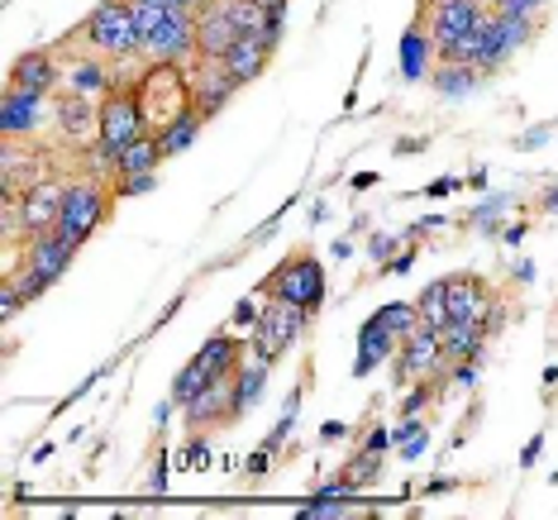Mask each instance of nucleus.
<instances>
[{"mask_svg":"<svg viewBox=\"0 0 558 520\" xmlns=\"http://www.w3.org/2000/svg\"><path fill=\"white\" fill-rule=\"evenodd\" d=\"M206 459H210V449H206V444H201V439H192V449L182 454V463H192V468H201Z\"/></svg>","mask_w":558,"mask_h":520,"instance_id":"72a5a7b5","label":"nucleus"},{"mask_svg":"<svg viewBox=\"0 0 558 520\" xmlns=\"http://www.w3.org/2000/svg\"><path fill=\"white\" fill-rule=\"evenodd\" d=\"M44 124V96L20 92V86L5 82V96H0V134L5 138H24Z\"/></svg>","mask_w":558,"mask_h":520,"instance_id":"dca6fc26","label":"nucleus"},{"mask_svg":"<svg viewBox=\"0 0 558 520\" xmlns=\"http://www.w3.org/2000/svg\"><path fill=\"white\" fill-rule=\"evenodd\" d=\"M306 315L311 311L268 297V306H263V315H258V329H253V359H263V363L272 367L301 339V329H306Z\"/></svg>","mask_w":558,"mask_h":520,"instance_id":"423d86ee","label":"nucleus"},{"mask_svg":"<svg viewBox=\"0 0 558 520\" xmlns=\"http://www.w3.org/2000/svg\"><path fill=\"white\" fill-rule=\"evenodd\" d=\"M391 349H401V339L387 329L383 315H373V321L359 329V359H353V373L367 377L377 363H387V359H391Z\"/></svg>","mask_w":558,"mask_h":520,"instance_id":"aec40b11","label":"nucleus"},{"mask_svg":"<svg viewBox=\"0 0 558 520\" xmlns=\"http://www.w3.org/2000/svg\"><path fill=\"white\" fill-rule=\"evenodd\" d=\"M201 62V72H192V96H196V110L206 120H215L225 106H230V96H234V77L225 72V62L220 58H196Z\"/></svg>","mask_w":558,"mask_h":520,"instance_id":"4468645a","label":"nucleus"},{"mask_svg":"<svg viewBox=\"0 0 558 520\" xmlns=\"http://www.w3.org/2000/svg\"><path fill=\"white\" fill-rule=\"evenodd\" d=\"M429 58H435V39H429L425 20H415L401 39V77L405 82H425L429 77Z\"/></svg>","mask_w":558,"mask_h":520,"instance_id":"412c9836","label":"nucleus"},{"mask_svg":"<svg viewBox=\"0 0 558 520\" xmlns=\"http://www.w3.org/2000/svg\"><path fill=\"white\" fill-rule=\"evenodd\" d=\"M377 315H383L387 329H391V335H397V339H405L415 325H421V311H415V301H391V306H383Z\"/></svg>","mask_w":558,"mask_h":520,"instance_id":"c85d7f7f","label":"nucleus"},{"mask_svg":"<svg viewBox=\"0 0 558 520\" xmlns=\"http://www.w3.org/2000/svg\"><path fill=\"white\" fill-rule=\"evenodd\" d=\"M201 124H206V116H201V110H186L182 120H172L168 130L158 134V144H162V158H177V154H186V148L196 144Z\"/></svg>","mask_w":558,"mask_h":520,"instance_id":"b1692460","label":"nucleus"},{"mask_svg":"<svg viewBox=\"0 0 558 520\" xmlns=\"http://www.w3.org/2000/svg\"><path fill=\"white\" fill-rule=\"evenodd\" d=\"M268 297L277 301H291V306L301 311H320L325 301V268L311 258V253H291L287 263H277L272 277H268Z\"/></svg>","mask_w":558,"mask_h":520,"instance_id":"39448f33","label":"nucleus"},{"mask_svg":"<svg viewBox=\"0 0 558 520\" xmlns=\"http://www.w3.org/2000/svg\"><path fill=\"white\" fill-rule=\"evenodd\" d=\"M58 124H62V134H68L72 144H96V138H100V110L86 106V96L62 100V106H58Z\"/></svg>","mask_w":558,"mask_h":520,"instance_id":"4be33fe9","label":"nucleus"},{"mask_svg":"<svg viewBox=\"0 0 558 520\" xmlns=\"http://www.w3.org/2000/svg\"><path fill=\"white\" fill-rule=\"evenodd\" d=\"M186 411V425H220V421H234V415H244L239 411V391H234V373L230 377H220V383H210L201 397H192L182 406Z\"/></svg>","mask_w":558,"mask_h":520,"instance_id":"2eb2a0df","label":"nucleus"},{"mask_svg":"<svg viewBox=\"0 0 558 520\" xmlns=\"http://www.w3.org/2000/svg\"><path fill=\"white\" fill-rule=\"evenodd\" d=\"M391 444V435H383V430H377V435H367V449H387Z\"/></svg>","mask_w":558,"mask_h":520,"instance_id":"4c0bfd02","label":"nucleus"},{"mask_svg":"<svg viewBox=\"0 0 558 520\" xmlns=\"http://www.w3.org/2000/svg\"><path fill=\"white\" fill-rule=\"evenodd\" d=\"M329 516H349V506H335V497H320L315 506H301V520H329Z\"/></svg>","mask_w":558,"mask_h":520,"instance_id":"7c9ffc66","label":"nucleus"},{"mask_svg":"<svg viewBox=\"0 0 558 520\" xmlns=\"http://www.w3.org/2000/svg\"><path fill=\"white\" fill-rule=\"evenodd\" d=\"M239 363H244V353H239V344H234L230 335H215V339H206L196 359L172 377V406H186L192 397H201V391H206L210 383H220V377L239 373Z\"/></svg>","mask_w":558,"mask_h":520,"instance_id":"7ed1b4c3","label":"nucleus"},{"mask_svg":"<svg viewBox=\"0 0 558 520\" xmlns=\"http://www.w3.org/2000/svg\"><path fill=\"white\" fill-rule=\"evenodd\" d=\"M239 24V34H263L268 29V0H225Z\"/></svg>","mask_w":558,"mask_h":520,"instance_id":"cd10ccee","label":"nucleus"},{"mask_svg":"<svg viewBox=\"0 0 558 520\" xmlns=\"http://www.w3.org/2000/svg\"><path fill=\"white\" fill-rule=\"evenodd\" d=\"M100 138L116 148H130L134 138H144V106H138V86L134 82H116L100 96Z\"/></svg>","mask_w":558,"mask_h":520,"instance_id":"6e6552de","label":"nucleus"},{"mask_svg":"<svg viewBox=\"0 0 558 520\" xmlns=\"http://www.w3.org/2000/svg\"><path fill=\"white\" fill-rule=\"evenodd\" d=\"M82 39L100 58H134L138 53V24H134V0H100L86 15Z\"/></svg>","mask_w":558,"mask_h":520,"instance_id":"20e7f679","label":"nucleus"},{"mask_svg":"<svg viewBox=\"0 0 558 520\" xmlns=\"http://www.w3.org/2000/svg\"><path fill=\"white\" fill-rule=\"evenodd\" d=\"M138 192H154V172H138V177H120V196H138Z\"/></svg>","mask_w":558,"mask_h":520,"instance_id":"2f4dec72","label":"nucleus"},{"mask_svg":"<svg viewBox=\"0 0 558 520\" xmlns=\"http://www.w3.org/2000/svg\"><path fill=\"white\" fill-rule=\"evenodd\" d=\"M134 86H138V106H144L148 134H162L172 120H182L186 110H196L192 72H186L182 62H148V72Z\"/></svg>","mask_w":558,"mask_h":520,"instance_id":"f257e3e1","label":"nucleus"},{"mask_svg":"<svg viewBox=\"0 0 558 520\" xmlns=\"http://www.w3.org/2000/svg\"><path fill=\"white\" fill-rule=\"evenodd\" d=\"M444 367H449V359H444L439 329L415 325L411 335L401 339V353H397V377H401V383H429V377H439Z\"/></svg>","mask_w":558,"mask_h":520,"instance_id":"f8f14e48","label":"nucleus"},{"mask_svg":"<svg viewBox=\"0 0 558 520\" xmlns=\"http://www.w3.org/2000/svg\"><path fill=\"white\" fill-rule=\"evenodd\" d=\"M353 487H373L377 477H383V449H363L359 459L349 463V473H344Z\"/></svg>","mask_w":558,"mask_h":520,"instance_id":"c756f323","label":"nucleus"},{"mask_svg":"<svg viewBox=\"0 0 558 520\" xmlns=\"http://www.w3.org/2000/svg\"><path fill=\"white\" fill-rule=\"evenodd\" d=\"M138 53L148 62H192L196 58V10H162V20L144 34Z\"/></svg>","mask_w":558,"mask_h":520,"instance_id":"0eeeda50","label":"nucleus"},{"mask_svg":"<svg viewBox=\"0 0 558 520\" xmlns=\"http://www.w3.org/2000/svg\"><path fill=\"white\" fill-rule=\"evenodd\" d=\"M154 5H168V10H201L206 0H154Z\"/></svg>","mask_w":558,"mask_h":520,"instance_id":"e433bc0d","label":"nucleus"},{"mask_svg":"<svg viewBox=\"0 0 558 520\" xmlns=\"http://www.w3.org/2000/svg\"><path fill=\"white\" fill-rule=\"evenodd\" d=\"M482 77H487V72L473 68V62H439V68L429 72V82H435V92H439V96H453V100L473 96Z\"/></svg>","mask_w":558,"mask_h":520,"instance_id":"5701e85b","label":"nucleus"},{"mask_svg":"<svg viewBox=\"0 0 558 520\" xmlns=\"http://www.w3.org/2000/svg\"><path fill=\"white\" fill-rule=\"evenodd\" d=\"M487 15L492 10L482 5V0H439V5L429 10V15H421V20H425L429 39H435V53H449L453 44L473 39Z\"/></svg>","mask_w":558,"mask_h":520,"instance_id":"1a4fd4ad","label":"nucleus"},{"mask_svg":"<svg viewBox=\"0 0 558 520\" xmlns=\"http://www.w3.org/2000/svg\"><path fill=\"white\" fill-rule=\"evenodd\" d=\"M501 10H515V15H535L539 20V10H544V0H506Z\"/></svg>","mask_w":558,"mask_h":520,"instance_id":"473e14b6","label":"nucleus"},{"mask_svg":"<svg viewBox=\"0 0 558 520\" xmlns=\"http://www.w3.org/2000/svg\"><path fill=\"white\" fill-rule=\"evenodd\" d=\"M449 321L492 325V291L482 277H449Z\"/></svg>","mask_w":558,"mask_h":520,"instance_id":"f3484780","label":"nucleus"},{"mask_svg":"<svg viewBox=\"0 0 558 520\" xmlns=\"http://www.w3.org/2000/svg\"><path fill=\"white\" fill-rule=\"evenodd\" d=\"M415 311H421V325H429V329H444V325H449V277L429 282V287L421 291V301H415Z\"/></svg>","mask_w":558,"mask_h":520,"instance_id":"bb28decb","label":"nucleus"},{"mask_svg":"<svg viewBox=\"0 0 558 520\" xmlns=\"http://www.w3.org/2000/svg\"><path fill=\"white\" fill-rule=\"evenodd\" d=\"M62 196H68V186L62 182H39V186H29L20 201H10V215H5V225L10 230H24V239L29 234H48V230H58V215H62Z\"/></svg>","mask_w":558,"mask_h":520,"instance_id":"9d476101","label":"nucleus"},{"mask_svg":"<svg viewBox=\"0 0 558 520\" xmlns=\"http://www.w3.org/2000/svg\"><path fill=\"white\" fill-rule=\"evenodd\" d=\"M263 383H268V363L263 359H244L234 373V391H239V411H253L263 397Z\"/></svg>","mask_w":558,"mask_h":520,"instance_id":"a878e982","label":"nucleus"},{"mask_svg":"<svg viewBox=\"0 0 558 520\" xmlns=\"http://www.w3.org/2000/svg\"><path fill=\"white\" fill-rule=\"evenodd\" d=\"M106 186L100 182H72L68 196H62V215H58V234H68L72 244H86L92 239V230L100 220H106Z\"/></svg>","mask_w":558,"mask_h":520,"instance_id":"9b49d317","label":"nucleus"},{"mask_svg":"<svg viewBox=\"0 0 558 520\" xmlns=\"http://www.w3.org/2000/svg\"><path fill=\"white\" fill-rule=\"evenodd\" d=\"M220 62H225V72H230L239 86H244V82H258L263 72H268V62H272V44L263 39V34H244V39H239Z\"/></svg>","mask_w":558,"mask_h":520,"instance_id":"a211bd4d","label":"nucleus"},{"mask_svg":"<svg viewBox=\"0 0 558 520\" xmlns=\"http://www.w3.org/2000/svg\"><path fill=\"white\" fill-rule=\"evenodd\" d=\"M72 253H77V244H72L68 234H58V230L29 234V239H24V268H20V273H10V282H15L29 301H39L44 291L53 287L62 273H68Z\"/></svg>","mask_w":558,"mask_h":520,"instance_id":"f03ea898","label":"nucleus"},{"mask_svg":"<svg viewBox=\"0 0 558 520\" xmlns=\"http://www.w3.org/2000/svg\"><path fill=\"white\" fill-rule=\"evenodd\" d=\"M239 39H244V34H239L225 0H206V5L196 10V58H225Z\"/></svg>","mask_w":558,"mask_h":520,"instance_id":"ddd939ff","label":"nucleus"},{"mask_svg":"<svg viewBox=\"0 0 558 520\" xmlns=\"http://www.w3.org/2000/svg\"><path fill=\"white\" fill-rule=\"evenodd\" d=\"M549 210H558V192H554V196H549Z\"/></svg>","mask_w":558,"mask_h":520,"instance_id":"ea45409f","label":"nucleus"},{"mask_svg":"<svg viewBox=\"0 0 558 520\" xmlns=\"http://www.w3.org/2000/svg\"><path fill=\"white\" fill-rule=\"evenodd\" d=\"M10 86L34 92V96H48L58 86V58L48 53V48H34V53L15 58V68H10Z\"/></svg>","mask_w":558,"mask_h":520,"instance_id":"6ab92c4d","label":"nucleus"},{"mask_svg":"<svg viewBox=\"0 0 558 520\" xmlns=\"http://www.w3.org/2000/svg\"><path fill=\"white\" fill-rule=\"evenodd\" d=\"M439 5V0H421V15H429V10H435Z\"/></svg>","mask_w":558,"mask_h":520,"instance_id":"58836bf2","label":"nucleus"},{"mask_svg":"<svg viewBox=\"0 0 558 520\" xmlns=\"http://www.w3.org/2000/svg\"><path fill=\"white\" fill-rule=\"evenodd\" d=\"M110 86H116V77H110L106 62H96V58H77V62H72V92H77V96H106Z\"/></svg>","mask_w":558,"mask_h":520,"instance_id":"393cba45","label":"nucleus"},{"mask_svg":"<svg viewBox=\"0 0 558 520\" xmlns=\"http://www.w3.org/2000/svg\"><path fill=\"white\" fill-rule=\"evenodd\" d=\"M234 321H239V325H258V315H253V297H244V301L234 306Z\"/></svg>","mask_w":558,"mask_h":520,"instance_id":"f704fd0d","label":"nucleus"},{"mask_svg":"<svg viewBox=\"0 0 558 520\" xmlns=\"http://www.w3.org/2000/svg\"><path fill=\"white\" fill-rule=\"evenodd\" d=\"M367 253H373V258H387V253H391V239H387V234H377L373 244H367Z\"/></svg>","mask_w":558,"mask_h":520,"instance_id":"c9c22d12","label":"nucleus"}]
</instances>
